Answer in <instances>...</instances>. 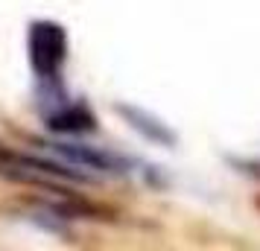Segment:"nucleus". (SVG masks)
I'll return each instance as SVG.
<instances>
[{
    "mask_svg": "<svg viewBox=\"0 0 260 251\" xmlns=\"http://www.w3.org/2000/svg\"><path fill=\"white\" fill-rule=\"evenodd\" d=\"M68 59V35L53 21H36L29 26V64L38 79H59Z\"/></svg>",
    "mask_w": 260,
    "mask_h": 251,
    "instance_id": "nucleus-1",
    "label": "nucleus"
},
{
    "mask_svg": "<svg viewBox=\"0 0 260 251\" xmlns=\"http://www.w3.org/2000/svg\"><path fill=\"white\" fill-rule=\"evenodd\" d=\"M53 149L64 155L71 164L85 169H100V172H129V161L111 152H103L96 146H82V144H53Z\"/></svg>",
    "mask_w": 260,
    "mask_h": 251,
    "instance_id": "nucleus-2",
    "label": "nucleus"
},
{
    "mask_svg": "<svg viewBox=\"0 0 260 251\" xmlns=\"http://www.w3.org/2000/svg\"><path fill=\"white\" fill-rule=\"evenodd\" d=\"M47 126L59 134H85V132H94L96 129V117L82 102H73V105L68 102L59 111L47 114Z\"/></svg>",
    "mask_w": 260,
    "mask_h": 251,
    "instance_id": "nucleus-3",
    "label": "nucleus"
},
{
    "mask_svg": "<svg viewBox=\"0 0 260 251\" xmlns=\"http://www.w3.org/2000/svg\"><path fill=\"white\" fill-rule=\"evenodd\" d=\"M117 111H120V114H123L126 120H129V123L135 126V129H141L143 134H149L152 140H161V144H176V134H173V132H167L164 126L158 123V120L146 117L143 111H135V108H129V105H120Z\"/></svg>",
    "mask_w": 260,
    "mask_h": 251,
    "instance_id": "nucleus-4",
    "label": "nucleus"
}]
</instances>
